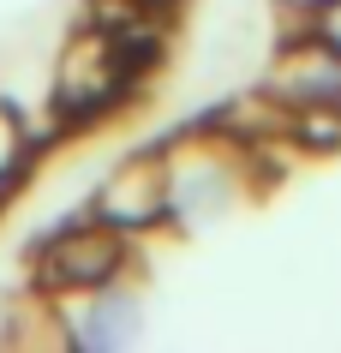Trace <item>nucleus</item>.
I'll list each match as a JSON object with an SVG mask.
<instances>
[{"label": "nucleus", "instance_id": "obj_1", "mask_svg": "<svg viewBox=\"0 0 341 353\" xmlns=\"http://www.w3.org/2000/svg\"><path fill=\"white\" fill-rule=\"evenodd\" d=\"M162 210H168V168L150 162V156L120 162L96 192V222H108V228H144Z\"/></svg>", "mask_w": 341, "mask_h": 353}, {"label": "nucleus", "instance_id": "obj_2", "mask_svg": "<svg viewBox=\"0 0 341 353\" xmlns=\"http://www.w3.org/2000/svg\"><path fill=\"white\" fill-rule=\"evenodd\" d=\"M114 263H120V240L108 234V222L72 228V234H60L54 252H48V281H54V288H102V281L114 276Z\"/></svg>", "mask_w": 341, "mask_h": 353}, {"label": "nucleus", "instance_id": "obj_3", "mask_svg": "<svg viewBox=\"0 0 341 353\" xmlns=\"http://www.w3.org/2000/svg\"><path fill=\"white\" fill-rule=\"evenodd\" d=\"M132 335H138V305L132 299L108 294V299L90 305V323H84V341H90V347H120V341H132Z\"/></svg>", "mask_w": 341, "mask_h": 353}, {"label": "nucleus", "instance_id": "obj_4", "mask_svg": "<svg viewBox=\"0 0 341 353\" xmlns=\"http://www.w3.org/2000/svg\"><path fill=\"white\" fill-rule=\"evenodd\" d=\"M293 6H329V0H293Z\"/></svg>", "mask_w": 341, "mask_h": 353}]
</instances>
